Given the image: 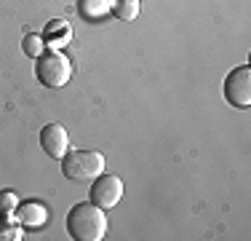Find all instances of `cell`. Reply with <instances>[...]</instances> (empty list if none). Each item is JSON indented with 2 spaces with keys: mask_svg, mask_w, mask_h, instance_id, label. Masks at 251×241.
Returning <instances> with one entry per match:
<instances>
[{
  "mask_svg": "<svg viewBox=\"0 0 251 241\" xmlns=\"http://www.w3.org/2000/svg\"><path fill=\"white\" fill-rule=\"evenodd\" d=\"M67 233L75 241H101L107 236V214L91 201H80L67 212Z\"/></svg>",
  "mask_w": 251,
  "mask_h": 241,
  "instance_id": "obj_1",
  "label": "cell"
},
{
  "mask_svg": "<svg viewBox=\"0 0 251 241\" xmlns=\"http://www.w3.org/2000/svg\"><path fill=\"white\" fill-rule=\"evenodd\" d=\"M107 169V161L99 150H67L62 158V172L73 182H91Z\"/></svg>",
  "mask_w": 251,
  "mask_h": 241,
  "instance_id": "obj_2",
  "label": "cell"
},
{
  "mask_svg": "<svg viewBox=\"0 0 251 241\" xmlns=\"http://www.w3.org/2000/svg\"><path fill=\"white\" fill-rule=\"evenodd\" d=\"M35 78L46 89H62L73 78V62L59 51H43L35 59Z\"/></svg>",
  "mask_w": 251,
  "mask_h": 241,
  "instance_id": "obj_3",
  "label": "cell"
},
{
  "mask_svg": "<svg viewBox=\"0 0 251 241\" xmlns=\"http://www.w3.org/2000/svg\"><path fill=\"white\" fill-rule=\"evenodd\" d=\"M222 91H225L227 105L238 107V110H246L251 105V67L249 64H241V67L227 72Z\"/></svg>",
  "mask_w": 251,
  "mask_h": 241,
  "instance_id": "obj_4",
  "label": "cell"
},
{
  "mask_svg": "<svg viewBox=\"0 0 251 241\" xmlns=\"http://www.w3.org/2000/svg\"><path fill=\"white\" fill-rule=\"evenodd\" d=\"M121 198H123V182H121V177L101 172L99 177L91 180V193H88V201L97 204L99 209H104V212H107V209L118 207V204H121Z\"/></svg>",
  "mask_w": 251,
  "mask_h": 241,
  "instance_id": "obj_5",
  "label": "cell"
},
{
  "mask_svg": "<svg viewBox=\"0 0 251 241\" xmlns=\"http://www.w3.org/2000/svg\"><path fill=\"white\" fill-rule=\"evenodd\" d=\"M40 148L46 150L49 158H56L62 161L70 150V137H67V129L62 123H46L40 129Z\"/></svg>",
  "mask_w": 251,
  "mask_h": 241,
  "instance_id": "obj_6",
  "label": "cell"
},
{
  "mask_svg": "<svg viewBox=\"0 0 251 241\" xmlns=\"http://www.w3.org/2000/svg\"><path fill=\"white\" fill-rule=\"evenodd\" d=\"M14 217L22 222V225H29V228H40L49 222V209L38 201H19Z\"/></svg>",
  "mask_w": 251,
  "mask_h": 241,
  "instance_id": "obj_7",
  "label": "cell"
},
{
  "mask_svg": "<svg viewBox=\"0 0 251 241\" xmlns=\"http://www.w3.org/2000/svg\"><path fill=\"white\" fill-rule=\"evenodd\" d=\"M73 40V27L64 19H51V24L43 30V43L51 48H62Z\"/></svg>",
  "mask_w": 251,
  "mask_h": 241,
  "instance_id": "obj_8",
  "label": "cell"
},
{
  "mask_svg": "<svg viewBox=\"0 0 251 241\" xmlns=\"http://www.w3.org/2000/svg\"><path fill=\"white\" fill-rule=\"evenodd\" d=\"M77 11H80L86 19L99 22V19H104L107 14H112V0H80Z\"/></svg>",
  "mask_w": 251,
  "mask_h": 241,
  "instance_id": "obj_9",
  "label": "cell"
},
{
  "mask_svg": "<svg viewBox=\"0 0 251 241\" xmlns=\"http://www.w3.org/2000/svg\"><path fill=\"white\" fill-rule=\"evenodd\" d=\"M25 236L22 222L14 214H0V241H19Z\"/></svg>",
  "mask_w": 251,
  "mask_h": 241,
  "instance_id": "obj_10",
  "label": "cell"
},
{
  "mask_svg": "<svg viewBox=\"0 0 251 241\" xmlns=\"http://www.w3.org/2000/svg\"><path fill=\"white\" fill-rule=\"evenodd\" d=\"M112 16L121 22H134L139 16V0H112Z\"/></svg>",
  "mask_w": 251,
  "mask_h": 241,
  "instance_id": "obj_11",
  "label": "cell"
},
{
  "mask_svg": "<svg viewBox=\"0 0 251 241\" xmlns=\"http://www.w3.org/2000/svg\"><path fill=\"white\" fill-rule=\"evenodd\" d=\"M22 51L27 54L29 59H38L40 54L46 51V43H43V35H35V32H29L22 38Z\"/></svg>",
  "mask_w": 251,
  "mask_h": 241,
  "instance_id": "obj_12",
  "label": "cell"
},
{
  "mask_svg": "<svg viewBox=\"0 0 251 241\" xmlns=\"http://www.w3.org/2000/svg\"><path fill=\"white\" fill-rule=\"evenodd\" d=\"M19 207V196L14 190H0V214H14Z\"/></svg>",
  "mask_w": 251,
  "mask_h": 241,
  "instance_id": "obj_13",
  "label": "cell"
}]
</instances>
